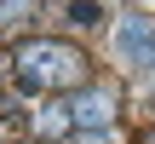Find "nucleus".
Returning <instances> with one entry per match:
<instances>
[{"mask_svg": "<svg viewBox=\"0 0 155 144\" xmlns=\"http://www.w3.org/2000/svg\"><path fill=\"white\" fill-rule=\"evenodd\" d=\"M138 144H155V127H150V133H144V139H138Z\"/></svg>", "mask_w": 155, "mask_h": 144, "instance_id": "8", "label": "nucleus"}, {"mask_svg": "<svg viewBox=\"0 0 155 144\" xmlns=\"http://www.w3.org/2000/svg\"><path fill=\"white\" fill-rule=\"evenodd\" d=\"M115 58H121L127 69H150L155 75V23L144 12H127V17L115 23Z\"/></svg>", "mask_w": 155, "mask_h": 144, "instance_id": "2", "label": "nucleus"}, {"mask_svg": "<svg viewBox=\"0 0 155 144\" xmlns=\"http://www.w3.org/2000/svg\"><path fill=\"white\" fill-rule=\"evenodd\" d=\"M81 144H109V139H104V133H86V139H81Z\"/></svg>", "mask_w": 155, "mask_h": 144, "instance_id": "7", "label": "nucleus"}, {"mask_svg": "<svg viewBox=\"0 0 155 144\" xmlns=\"http://www.w3.org/2000/svg\"><path fill=\"white\" fill-rule=\"evenodd\" d=\"M69 17H75V23H81V29H92V23H98V17H104V12H98V6H92V0H75V6H69Z\"/></svg>", "mask_w": 155, "mask_h": 144, "instance_id": "6", "label": "nucleus"}, {"mask_svg": "<svg viewBox=\"0 0 155 144\" xmlns=\"http://www.w3.org/2000/svg\"><path fill=\"white\" fill-rule=\"evenodd\" d=\"M35 6H40V0H0V35L23 29V23L35 17Z\"/></svg>", "mask_w": 155, "mask_h": 144, "instance_id": "5", "label": "nucleus"}, {"mask_svg": "<svg viewBox=\"0 0 155 144\" xmlns=\"http://www.w3.org/2000/svg\"><path fill=\"white\" fill-rule=\"evenodd\" d=\"M69 115H75V127H86V133L98 127V133H104V127H109V115H115L109 87H86V92H75V98H69Z\"/></svg>", "mask_w": 155, "mask_h": 144, "instance_id": "3", "label": "nucleus"}, {"mask_svg": "<svg viewBox=\"0 0 155 144\" xmlns=\"http://www.w3.org/2000/svg\"><path fill=\"white\" fill-rule=\"evenodd\" d=\"M35 133H46V139H63V133H75V115H69V104H46V110L35 115Z\"/></svg>", "mask_w": 155, "mask_h": 144, "instance_id": "4", "label": "nucleus"}, {"mask_svg": "<svg viewBox=\"0 0 155 144\" xmlns=\"http://www.w3.org/2000/svg\"><path fill=\"white\" fill-rule=\"evenodd\" d=\"M12 63H17V81L35 92H63L86 81V52L69 40H23Z\"/></svg>", "mask_w": 155, "mask_h": 144, "instance_id": "1", "label": "nucleus"}]
</instances>
